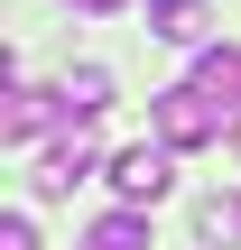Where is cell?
<instances>
[{
  "label": "cell",
  "instance_id": "cell-4",
  "mask_svg": "<svg viewBox=\"0 0 241 250\" xmlns=\"http://www.w3.org/2000/svg\"><path fill=\"white\" fill-rule=\"evenodd\" d=\"M84 176H93V139H84V130H74V139H56V148L37 158V195H74Z\"/></svg>",
  "mask_w": 241,
  "mask_h": 250
},
{
  "label": "cell",
  "instance_id": "cell-5",
  "mask_svg": "<svg viewBox=\"0 0 241 250\" xmlns=\"http://www.w3.org/2000/svg\"><path fill=\"white\" fill-rule=\"evenodd\" d=\"M195 83L223 102V121L241 130V46H204V56H195Z\"/></svg>",
  "mask_w": 241,
  "mask_h": 250
},
{
  "label": "cell",
  "instance_id": "cell-10",
  "mask_svg": "<svg viewBox=\"0 0 241 250\" xmlns=\"http://www.w3.org/2000/svg\"><path fill=\"white\" fill-rule=\"evenodd\" d=\"M0 250H37V223L28 213H0Z\"/></svg>",
  "mask_w": 241,
  "mask_h": 250
},
{
  "label": "cell",
  "instance_id": "cell-12",
  "mask_svg": "<svg viewBox=\"0 0 241 250\" xmlns=\"http://www.w3.org/2000/svg\"><path fill=\"white\" fill-rule=\"evenodd\" d=\"M232 139H241V130H232Z\"/></svg>",
  "mask_w": 241,
  "mask_h": 250
},
{
  "label": "cell",
  "instance_id": "cell-3",
  "mask_svg": "<svg viewBox=\"0 0 241 250\" xmlns=\"http://www.w3.org/2000/svg\"><path fill=\"white\" fill-rule=\"evenodd\" d=\"M46 121H74V111H65V93H37V83H19V93H9V111H0V139H37Z\"/></svg>",
  "mask_w": 241,
  "mask_h": 250
},
{
  "label": "cell",
  "instance_id": "cell-6",
  "mask_svg": "<svg viewBox=\"0 0 241 250\" xmlns=\"http://www.w3.org/2000/svg\"><path fill=\"white\" fill-rule=\"evenodd\" d=\"M149 28H158L167 46H204V28H214V9H204V0H149Z\"/></svg>",
  "mask_w": 241,
  "mask_h": 250
},
{
  "label": "cell",
  "instance_id": "cell-1",
  "mask_svg": "<svg viewBox=\"0 0 241 250\" xmlns=\"http://www.w3.org/2000/svg\"><path fill=\"white\" fill-rule=\"evenodd\" d=\"M149 121H158V148H204V139H223L232 121H223V102L204 93V83H167L158 102H149Z\"/></svg>",
  "mask_w": 241,
  "mask_h": 250
},
{
  "label": "cell",
  "instance_id": "cell-2",
  "mask_svg": "<svg viewBox=\"0 0 241 250\" xmlns=\"http://www.w3.org/2000/svg\"><path fill=\"white\" fill-rule=\"evenodd\" d=\"M167 186H176V148H149V139H139V148L111 158V195H121V204H158Z\"/></svg>",
  "mask_w": 241,
  "mask_h": 250
},
{
  "label": "cell",
  "instance_id": "cell-8",
  "mask_svg": "<svg viewBox=\"0 0 241 250\" xmlns=\"http://www.w3.org/2000/svg\"><path fill=\"white\" fill-rule=\"evenodd\" d=\"M56 93H65V111H74V121H93V111L111 102V74H102V65H74V74H65Z\"/></svg>",
  "mask_w": 241,
  "mask_h": 250
},
{
  "label": "cell",
  "instance_id": "cell-7",
  "mask_svg": "<svg viewBox=\"0 0 241 250\" xmlns=\"http://www.w3.org/2000/svg\"><path fill=\"white\" fill-rule=\"evenodd\" d=\"M84 250H149V213H139V204H121V213H102V223L84 232Z\"/></svg>",
  "mask_w": 241,
  "mask_h": 250
},
{
  "label": "cell",
  "instance_id": "cell-9",
  "mask_svg": "<svg viewBox=\"0 0 241 250\" xmlns=\"http://www.w3.org/2000/svg\"><path fill=\"white\" fill-rule=\"evenodd\" d=\"M195 232L232 250V241H241V195H204V204H195Z\"/></svg>",
  "mask_w": 241,
  "mask_h": 250
},
{
  "label": "cell",
  "instance_id": "cell-11",
  "mask_svg": "<svg viewBox=\"0 0 241 250\" xmlns=\"http://www.w3.org/2000/svg\"><path fill=\"white\" fill-rule=\"evenodd\" d=\"M74 9H93V19H111V9H121V0H74Z\"/></svg>",
  "mask_w": 241,
  "mask_h": 250
}]
</instances>
